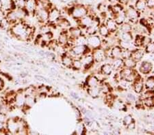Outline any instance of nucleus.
<instances>
[{
	"label": "nucleus",
	"mask_w": 154,
	"mask_h": 135,
	"mask_svg": "<svg viewBox=\"0 0 154 135\" xmlns=\"http://www.w3.org/2000/svg\"><path fill=\"white\" fill-rule=\"evenodd\" d=\"M12 36L21 40H28L34 35V28L29 26L23 21L12 25L10 29Z\"/></svg>",
	"instance_id": "obj_1"
},
{
	"label": "nucleus",
	"mask_w": 154,
	"mask_h": 135,
	"mask_svg": "<svg viewBox=\"0 0 154 135\" xmlns=\"http://www.w3.org/2000/svg\"><path fill=\"white\" fill-rule=\"evenodd\" d=\"M27 14H28V13L25 10L24 8H16L10 10L7 13L6 17L12 24H14L23 21V20H24L25 18L26 17Z\"/></svg>",
	"instance_id": "obj_2"
},
{
	"label": "nucleus",
	"mask_w": 154,
	"mask_h": 135,
	"mask_svg": "<svg viewBox=\"0 0 154 135\" xmlns=\"http://www.w3.org/2000/svg\"><path fill=\"white\" fill-rule=\"evenodd\" d=\"M69 13L73 18L79 20L88 14V9L82 4H77L69 9Z\"/></svg>",
	"instance_id": "obj_3"
},
{
	"label": "nucleus",
	"mask_w": 154,
	"mask_h": 135,
	"mask_svg": "<svg viewBox=\"0 0 154 135\" xmlns=\"http://www.w3.org/2000/svg\"><path fill=\"white\" fill-rule=\"evenodd\" d=\"M19 118H10L6 120V133L11 134H17L19 131Z\"/></svg>",
	"instance_id": "obj_4"
},
{
	"label": "nucleus",
	"mask_w": 154,
	"mask_h": 135,
	"mask_svg": "<svg viewBox=\"0 0 154 135\" xmlns=\"http://www.w3.org/2000/svg\"><path fill=\"white\" fill-rule=\"evenodd\" d=\"M90 48L86 45H73L70 49V55L72 57H82V56L88 54L87 51Z\"/></svg>",
	"instance_id": "obj_5"
},
{
	"label": "nucleus",
	"mask_w": 154,
	"mask_h": 135,
	"mask_svg": "<svg viewBox=\"0 0 154 135\" xmlns=\"http://www.w3.org/2000/svg\"><path fill=\"white\" fill-rule=\"evenodd\" d=\"M119 76H120L121 78H125V79L130 81V82L132 83L135 80V78L137 77L138 74L136 75L133 68L123 67L121 70Z\"/></svg>",
	"instance_id": "obj_6"
},
{
	"label": "nucleus",
	"mask_w": 154,
	"mask_h": 135,
	"mask_svg": "<svg viewBox=\"0 0 154 135\" xmlns=\"http://www.w3.org/2000/svg\"><path fill=\"white\" fill-rule=\"evenodd\" d=\"M124 11H125L126 16V20H128L130 23H135L137 22L140 12L136 10L134 7L130 6Z\"/></svg>",
	"instance_id": "obj_7"
},
{
	"label": "nucleus",
	"mask_w": 154,
	"mask_h": 135,
	"mask_svg": "<svg viewBox=\"0 0 154 135\" xmlns=\"http://www.w3.org/2000/svg\"><path fill=\"white\" fill-rule=\"evenodd\" d=\"M34 14H35L37 20L41 23H45L48 22L49 10L43 8H36Z\"/></svg>",
	"instance_id": "obj_8"
},
{
	"label": "nucleus",
	"mask_w": 154,
	"mask_h": 135,
	"mask_svg": "<svg viewBox=\"0 0 154 135\" xmlns=\"http://www.w3.org/2000/svg\"><path fill=\"white\" fill-rule=\"evenodd\" d=\"M101 40L98 36L91 35L87 38V45L89 48L93 49L101 47Z\"/></svg>",
	"instance_id": "obj_9"
},
{
	"label": "nucleus",
	"mask_w": 154,
	"mask_h": 135,
	"mask_svg": "<svg viewBox=\"0 0 154 135\" xmlns=\"http://www.w3.org/2000/svg\"><path fill=\"white\" fill-rule=\"evenodd\" d=\"M92 55H93L94 61L97 63L101 62V61H103L107 57L106 51L104 50V49L101 48V47L94 49Z\"/></svg>",
	"instance_id": "obj_10"
},
{
	"label": "nucleus",
	"mask_w": 154,
	"mask_h": 135,
	"mask_svg": "<svg viewBox=\"0 0 154 135\" xmlns=\"http://www.w3.org/2000/svg\"><path fill=\"white\" fill-rule=\"evenodd\" d=\"M61 17V12L58 8H52L49 10L48 22L49 23L54 24Z\"/></svg>",
	"instance_id": "obj_11"
},
{
	"label": "nucleus",
	"mask_w": 154,
	"mask_h": 135,
	"mask_svg": "<svg viewBox=\"0 0 154 135\" xmlns=\"http://www.w3.org/2000/svg\"><path fill=\"white\" fill-rule=\"evenodd\" d=\"M81 61L82 62L83 68L85 69H88L90 68L93 65V63L95 62L94 59L92 54H85V55H82L81 57Z\"/></svg>",
	"instance_id": "obj_12"
},
{
	"label": "nucleus",
	"mask_w": 154,
	"mask_h": 135,
	"mask_svg": "<svg viewBox=\"0 0 154 135\" xmlns=\"http://www.w3.org/2000/svg\"><path fill=\"white\" fill-rule=\"evenodd\" d=\"M100 25V21H99V19L94 18L93 21L92 22V23L88 28L86 29V33L88 34V35H95V34L97 32L99 27Z\"/></svg>",
	"instance_id": "obj_13"
},
{
	"label": "nucleus",
	"mask_w": 154,
	"mask_h": 135,
	"mask_svg": "<svg viewBox=\"0 0 154 135\" xmlns=\"http://www.w3.org/2000/svg\"><path fill=\"white\" fill-rule=\"evenodd\" d=\"M37 8L36 0H26L24 9L28 14H34Z\"/></svg>",
	"instance_id": "obj_14"
},
{
	"label": "nucleus",
	"mask_w": 154,
	"mask_h": 135,
	"mask_svg": "<svg viewBox=\"0 0 154 135\" xmlns=\"http://www.w3.org/2000/svg\"><path fill=\"white\" fill-rule=\"evenodd\" d=\"M26 95H25L23 90L18 92L16 94L15 101H14V107L19 108H23L25 105Z\"/></svg>",
	"instance_id": "obj_15"
},
{
	"label": "nucleus",
	"mask_w": 154,
	"mask_h": 135,
	"mask_svg": "<svg viewBox=\"0 0 154 135\" xmlns=\"http://www.w3.org/2000/svg\"><path fill=\"white\" fill-rule=\"evenodd\" d=\"M133 82V87L134 90L135 91V92L137 93V94H140V93H142L145 84H144L143 81L141 79V78L137 76V77L135 78V80Z\"/></svg>",
	"instance_id": "obj_16"
},
{
	"label": "nucleus",
	"mask_w": 154,
	"mask_h": 135,
	"mask_svg": "<svg viewBox=\"0 0 154 135\" xmlns=\"http://www.w3.org/2000/svg\"><path fill=\"white\" fill-rule=\"evenodd\" d=\"M94 17L91 15V14H87V15L84 16L82 18L79 19V23L80 25L84 28H87L91 25L92 22L93 21Z\"/></svg>",
	"instance_id": "obj_17"
},
{
	"label": "nucleus",
	"mask_w": 154,
	"mask_h": 135,
	"mask_svg": "<svg viewBox=\"0 0 154 135\" xmlns=\"http://www.w3.org/2000/svg\"><path fill=\"white\" fill-rule=\"evenodd\" d=\"M122 48L120 46H113L112 48H109L110 51V57L111 58H121Z\"/></svg>",
	"instance_id": "obj_18"
},
{
	"label": "nucleus",
	"mask_w": 154,
	"mask_h": 135,
	"mask_svg": "<svg viewBox=\"0 0 154 135\" xmlns=\"http://www.w3.org/2000/svg\"><path fill=\"white\" fill-rule=\"evenodd\" d=\"M68 35L69 37V40H71L73 41V40H75V38H78V37L82 35V31L81 29L75 27V28H71L69 29Z\"/></svg>",
	"instance_id": "obj_19"
},
{
	"label": "nucleus",
	"mask_w": 154,
	"mask_h": 135,
	"mask_svg": "<svg viewBox=\"0 0 154 135\" xmlns=\"http://www.w3.org/2000/svg\"><path fill=\"white\" fill-rule=\"evenodd\" d=\"M105 25H106L107 28H108L109 31L110 33H114L115 31H117L118 29V24L116 23L115 19L112 18H109L106 20Z\"/></svg>",
	"instance_id": "obj_20"
},
{
	"label": "nucleus",
	"mask_w": 154,
	"mask_h": 135,
	"mask_svg": "<svg viewBox=\"0 0 154 135\" xmlns=\"http://www.w3.org/2000/svg\"><path fill=\"white\" fill-rule=\"evenodd\" d=\"M144 55V50L140 48L134 49V50L131 51V57L134 60L136 63L142 60Z\"/></svg>",
	"instance_id": "obj_21"
},
{
	"label": "nucleus",
	"mask_w": 154,
	"mask_h": 135,
	"mask_svg": "<svg viewBox=\"0 0 154 135\" xmlns=\"http://www.w3.org/2000/svg\"><path fill=\"white\" fill-rule=\"evenodd\" d=\"M73 58L69 54H64L61 57V62L64 67L71 68L72 63H73Z\"/></svg>",
	"instance_id": "obj_22"
},
{
	"label": "nucleus",
	"mask_w": 154,
	"mask_h": 135,
	"mask_svg": "<svg viewBox=\"0 0 154 135\" xmlns=\"http://www.w3.org/2000/svg\"><path fill=\"white\" fill-rule=\"evenodd\" d=\"M86 83L88 87H93L99 86V84H100V81H99L95 75H91L87 78Z\"/></svg>",
	"instance_id": "obj_23"
},
{
	"label": "nucleus",
	"mask_w": 154,
	"mask_h": 135,
	"mask_svg": "<svg viewBox=\"0 0 154 135\" xmlns=\"http://www.w3.org/2000/svg\"><path fill=\"white\" fill-rule=\"evenodd\" d=\"M151 70H152V65H151L150 62H148V61H143L140 64V68H139L140 72L142 74H144V75L149 74L151 72Z\"/></svg>",
	"instance_id": "obj_24"
},
{
	"label": "nucleus",
	"mask_w": 154,
	"mask_h": 135,
	"mask_svg": "<svg viewBox=\"0 0 154 135\" xmlns=\"http://www.w3.org/2000/svg\"><path fill=\"white\" fill-rule=\"evenodd\" d=\"M58 44L62 46H65L69 43V37L67 32H62L60 35L58 40Z\"/></svg>",
	"instance_id": "obj_25"
},
{
	"label": "nucleus",
	"mask_w": 154,
	"mask_h": 135,
	"mask_svg": "<svg viewBox=\"0 0 154 135\" xmlns=\"http://www.w3.org/2000/svg\"><path fill=\"white\" fill-rule=\"evenodd\" d=\"M134 7L136 10H138L139 12H145L146 8H147L146 0H137Z\"/></svg>",
	"instance_id": "obj_26"
},
{
	"label": "nucleus",
	"mask_w": 154,
	"mask_h": 135,
	"mask_svg": "<svg viewBox=\"0 0 154 135\" xmlns=\"http://www.w3.org/2000/svg\"><path fill=\"white\" fill-rule=\"evenodd\" d=\"M37 3V8H43L48 10H50L52 8V4L51 3L50 0H36Z\"/></svg>",
	"instance_id": "obj_27"
},
{
	"label": "nucleus",
	"mask_w": 154,
	"mask_h": 135,
	"mask_svg": "<svg viewBox=\"0 0 154 135\" xmlns=\"http://www.w3.org/2000/svg\"><path fill=\"white\" fill-rule=\"evenodd\" d=\"M111 64L114 70H121L124 67L123 60L121 58H115L113 59Z\"/></svg>",
	"instance_id": "obj_28"
},
{
	"label": "nucleus",
	"mask_w": 154,
	"mask_h": 135,
	"mask_svg": "<svg viewBox=\"0 0 154 135\" xmlns=\"http://www.w3.org/2000/svg\"><path fill=\"white\" fill-rule=\"evenodd\" d=\"M87 92H88V94H89V95H91V96L93 98L99 97V95H100V94L101 93L100 87H99V85L97 86V87H88Z\"/></svg>",
	"instance_id": "obj_29"
},
{
	"label": "nucleus",
	"mask_w": 154,
	"mask_h": 135,
	"mask_svg": "<svg viewBox=\"0 0 154 135\" xmlns=\"http://www.w3.org/2000/svg\"><path fill=\"white\" fill-rule=\"evenodd\" d=\"M56 24L57 26H58L60 28L62 29H66L70 26V23L66 19L63 18V17H60L58 21L56 22Z\"/></svg>",
	"instance_id": "obj_30"
},
{
	"label": "nucleus",
	"mask_w": 154,
	"mask_h": 135,
	"mask_svg": "<svg viewBox=\"0 0 154 135\" xmlns=\"http://www.w3.org/2000/svg\"><path fill=\"white\" fill-rule=\"evenodd\" d=\"M112 66L110 63H106L101 67V72L105 76L110 75L113 72Z\"/></svg>",
	"instance_id": "obj_31"
},
{
	"label": "nucleus",
	"mask_w": 154,
	"mask_h": 135,
	"mask_svg": "<svg viewBox=\"0 0 154 135\" xmlns=\"http://www.w3.org/2000/svg\"><path fill=\"white\" fill-rule=\"evenodd\" d=\"M119 29V31L121 33H130L132 31V26L130 23H123L119 25L118 28Z\"/></svg>",
	"instance_id": "obj_32"
},
{
	"label": "nucleus",
	"mask_w": 154,
	"mask_h": 135,
	"mask_svg": "<svg viewBox=\"0 0 154 135\" xmlns=\"http://www.w3.org/2000/svg\"><path fill=\"white\" fill-rule=\"evenodd\" d=\"M114 19L116 21V23L118 24V25H120L123 23H125V20H126V16L125 14V11H122L120 13H119L117 14H116L114 16Z\"/></svg>",
	"instance_id": "obj_33"
},
{
	"label": "nucleus",
	"mask_w": 154,
	"mask_h": 135,
	"mask_svg": "<svg viewBox=\"0 0 154 135\" xmlns=\"http://www.w3.org/2000/svg\"><path fill=\"white\" fill-rule=\"evenodd\" d=\"M36 102V98L35 95H27L26 97V101H25L24 107L27 108H30L34 106Z\"/></svg>",
	"instance_id": "obj_34"
},
{
	"label": "nucleus",
	"mask_w": 154,
	"mask_h": 135,
	"mask_svg": "<svg viewBox=\"0 0 154 135\" xmlns=\"http://www.w3.org/2000/svg\"><path fill=\"white\" fill-rule=\"evenodd\" d=\"M118 84L121 90H128L130 87L131 82L125 79V78H120L118 81Z\"/></svg>",
	"instance_id": "obj_35"
},
{
	"label": "nucleus",
	"mask_w": 154,
	"mask_h": 135,
	"mask_svg": "<svg viewBox=\"0 0 154 135\" xmlns=\"http://www.w3.org/2000/svg\"><path fill=\"white\" fill-rule=\"evenodd\" d=\"M73 45H87V38L84 36H80L72 41Z\"/></svg>",
	"instance_id": "obj_36"
},
{
	"label": "nucleus",
	"mask_w": 154,
	"mask_h": 135,
	"mask_svg": "<svg viewBox=\"0 0 154 135\" xmlns=\"http://www.w3.org/2000/svg\"><path fill=\"white\" fill-rule=\"evenodd\" d=\"M98 31H99V34H100V36L105 37V38L108 37L110 34V32L108 30V28H107L105 24H101L100 25H99Z\"/></svg>",
	"instance_id": "obj_37"
},
{
	"label": "nucleus",
	"mask_w": 154,
	"mask_h": 135,
	"mask_svg": "<svg viewBox=\"0 0 154 135\" xmlns=\"http://www.w3.org/2000/svg\"><path fill=\"white\" fill-rule=\"evenodd\" d=\"M110 11L112 12V14H114V16H115V15H116V14H117L122 11H123V7L122 5L120 4L119 3L115 4L114 6L110 7Z\"/></svg>",
	"instance_id": "obj_38"
},
{
	"label": "nucleus",
	"mask_w": 154,
	"mask_h": 135,
	"mask_svg": "<svg viewBox=\"0 0 154 135\" xmlns=\"http://www.w3.org/2000/svg\"><path fill=\"white\" fill-rule=\"evenodd\" d=\"M124 67L129 68H134L136 65V62L131 57H129L123 60Z\"/></svg>",
	"instance_id": "obj_39"
},
{
	"label": "nucleus",
	"mask_w": 154,
	"mask_h": 135,
	"mask_svg": "<svg viewBox=\"0 0 154 135\" xmlns=\"http://www.w3.org/2000/svg\"><path fill=\"white\" fill-rule=\"evenodd\" d=\"M143 104L148 108L154 107V95L153 96L143 98Z\"/></svg>",
	"instance_id": "obj_40"
},
{
	"label": "nucleus",
	"mask_w": 154,
	"mask_h": 135,
	"mask_svg": "<svg viewBox=\"0 0 154 135\" xmlns=\"http://www.w3.org/2000/svg\"><path fill=\"white\" fill-rule=\"evenodd\" d=\"M82 68H83V64L80 59H73L71 68H73L74 70H79Z\"/></svg>",
	"instance_id": "obj_41"
},
{
	"label": "nucleus",
	"mask_w": 154,
	"mask_h": 135,
	"mask_svg": "<svg viewBox=\"0 0 154 135\" xmlns=\"http://www.w3.org/2000/svg\"><path fill=\"white\" fill-rule=\"evenodd\" d=\"M23 92L26 96L27 95H35L36 96L37 94L36 88L34 87V86H29L23 90Z\"/></svg>",
	"instance_id": "obj_42"
},
{
	"label": "nucleus",
	"mask_w": 154,
	"mask_h": 135,
	"mask_svg": "<svg viewBox=\"0 0 154 135\" xmlns=\"http://www.w3.org/2000/svg\"><path fill=\"white\" fill-rule=\"evenodd\" d=\"M133 40V36L131 32L130 33H121V40L126 42H131Z\"/></svg>",
	"instance_id": "obj_43"
},
{
	"label": "nucleus",
	"mask_w": 154,
	"mask_h": 135,
	"mask_svg": "<svg viewBox=\"0 0 154 135\" xmlns=\"http://www.w3.org/2000/svg\"><path fill=\"white\" fill-rule=\"evenodd\" d=\"M145 87L147 90H153L154 89V78L153 77H149L146 80L145 83Z\"/></svg>",
	"instance_id": "obj_44"
},
{
	"label": "nucleus",
	"mask_w": 154,
	"mask_h": 135,
	"mask_svg": "<svg viewBox=\"0 0 154 135\" xmlns=\"http://www.w3.org/2000/svg\"><path fill=\"white\" fill-rule=\"evenodd\" d=\"M49 90H50V89L45 85H41L39 86L38 88H36L37 94H41L47 95V94H48L49 92Z\"/></svg>",
	"instance_id": "obj_45"
},
{
	"label": "nucleus",
	"mask_w": 154,
	"mask_h": 135,
	"mask_svg": "<svg viewBox=\"0 0 154 135\" xmlns=\"http://www.w3.org/2000/svg\"><path fill=\"white\" fill-rule=\"evenodd\" d=\"M112 106L115 108V109H123L125 108V104L124 103L121 101V100H114V102L112 103Z\"/></svg>",
	"instance_id": "obj_46"
},
{
	"label": "nucleus",
	"mask_w": 154,
	"mask_h": 135,
	"mask_svg": "<svg viewBox=\"0 0 154 135\" xmlns=\"http://www.w3.org/2000/svg\"><path fill=\"white\" fill-rule=\"evenodd\" d=\"M143 35H137L136 36L134 39V45L136 46H142V39H143Z\"/></svg>",
	"instance_id": "obj_47"
},
{
	"label": "nucleus",
	"mask_w": 154,
	"mask_h": 135,
	"mask_svg": "<svg viewBox=\"0 0 154 135\" xmlns=\"http://www.w3.org/2000/svg\"><path fill=\"white\" fill-rule=\"evenodd\" d=\"M131 51L128 50V49H123L122 53H121V58L123 59V60H125V59L131 57Z\"/></svg>",
	"instance_id": "obj_48"
},
{
	"label": "nucleus",
	"mask_w": 154,
	"mask_h": 135,
	"mask_svg": "<svg viewBox=\"0 0 154 135\" xmlns=\"http://www.w3.org/2000/svg\"><path fill=\"white\" fill-rule=\"evenodd\" d=\"M145 51L147 53H154V43L151 42L148 45L145 46Z\"/></svg>",
	"instance_id": "obj_49"
},
{
	"label": "nucleus",
	"mask_w": 154,
	"mask_h": 135,
	"mask_svg": "<svg viewBox=\"0 0 154 135\" xmlns=\"http://www.w3.org/2000/svg\"><path fill=\"white\" fill-rule=\"evenodd\" d=\"M48 32H51V29H50V26L48 25H43L40 29V33L41 34H44Z\"/></svg>",
	"instance_id": "obj_50"
},
{
	"label": "nucleus",
	"mask_w": 154,
	"mask_h": 135,
	"mask_svg": "<svg viewBox=\"0 0 154 135\" xmlns=\"http://www.w3.org/2000/svg\"><path fill=\"white\" fill-rule=\"evenodd\" d=\"M151 42H152L151 40V38L149 36H143V39H142V46L145 48V46L146 45H148Z\"/></svg>",
	"instance_id": "obj_51"
},
{
	"label": "nucleus",
	"mask_w": 154,
	"mask_h": 135,
	"mask_svg": "<svg viewBox=\"0 0 154 135\" xmlns=\"http://www.w3.org/2000/svg\"><path fill=\"white\" fill-rule=\"evenodd\" d=\"M132 122H134V119L131 115H127L123 119V124L125 126H128V124H130V123H131Z\"/></svg>",
	"instance_id": "obj_52"
},
{
	"label": "nucleus",
	"mask_w": 154,
	"mask_h": 135,
	"mask_svg": "<svg viewBox=\"0 0 154 135\" xmlns=\"http://www.w3.org/2000/svg\"><path fill=\"white\" fill-rule=\"evenodd\" d=\"M126 100H127V101H128V102H131H131H135L136 98H135L134 95L133 94H129L127 95V96H126Z\"/></svg>",
	"instance_id": "obj_53"
},
{
	"label": "nucleus",
	"mask_w": 154,
	"mask_h": 135,
	"mask_svg": "<svg viewBox=\"0 0 154 135\" xmlns=\"http://www.w3.org/2000/svg\"><path fill=\"white\" fill-rule=\"evenodd\" d=\"M146 6L149 9H154V0H146Z\"/></svg>",
	"instance_id": "obj_54"
},
{
	"label": "nucleus",
	"mask_w": 154,
	"mask_h": 135,
	"mask_svg": "<svg viewBox=\"0 0 154 135\" xmlns=\"http://www.w3.org/2000/svg\"><path fill=\"white\" fill-rule=\"evenodd\" d=\"M126 128H128V131H134L136 128V124H135L134 121L130 123V124H128V126H126Z\"/></svg>",
	"instance_id": "obj_55"
},
{
	"label": "nucleus",
	"mask_w": 154,
	"mask_h": 135,
	"mask_svg": "<svg viewBox=\"0 0 154 135\" xmlns=\"http://www.w3.org/2000/svg\"><path fill=\"white\" fill-rule=\"evenodd\" d=\"M6 132V124L5 122H2L0 121V132Z\"/></svg>",
	"instance_id": "obj_56"
},
{
	"label": "nucleus",
	"mask_w": 154,
	"mask_h": 135,
	"mask_svg": "<svg viewBox=\"0 0 154 135\" xmlns=\"http://www.w3.org/2000/svg\"><path fill=\"white\" fill-rule=\"evenodd\" d=\"M6 115L3 113H1L0 112V121L2 122H6Z\"/></svg>",
	"instance_id": "obj_57"
},
{
	"label": "nucleus",
	"mask_w": 154,
	"mask_h": 135,
	"mask_svg": "<svg viewBox=\"0 0 154 135\" xmlns=\"http://www.w3.org/2000/svg\"><path fill=\"white\" fill-rule=\"evenodd\" d=\"M150 38H151V41L153 42V40H154V26H153L152 29H151L150 31Z\"/></svg>",
	"instance_id": "obj_58"
},
{
	"label": "nucleus",
	"mask_w": 154,
	"mask_h": 135,
	"mask_svg": "<svg viewBox=\"0 0 154 135\" xmlns=\"http://www.w3.org/2000/svg\"><path fill=\"white\" fill-rule=\"evenodd\" d=\"M129 2V0H118V3H119L120 4L122 5H128Z\"/></svg>",
	"instance_id": "obj_59"
},
{
	"label": "nucleus",
	"mask_w": 154,
	"mask_h": 135,
	"mask_svg": "<svg viewBox=\"0 0 154 135\" xmlns=\"http://www.w3.org/2000/svg\"><path fill=\"white\" fill-rule=\"evenodd\" d=\"M4 87V81L2 78H0V91L3 90Z\"/></svg>",
	"instance_id": "obj_60"
}]
</instances>
